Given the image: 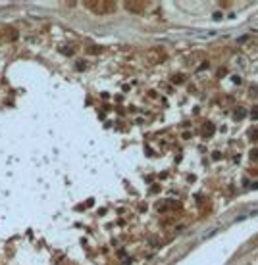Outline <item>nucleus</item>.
<instances>
[{
    "label": "nucleus",
    "instance_id": "nucleus-1",
    "mask_svg": "<svg viewBox=\"0 0 258 265\" xmlns=\"http://www.w3.org/2000/svg\"><path fill=\"white\" fill-rule=\"evenodd\" d=\"M195 35H199V37H216L218 33L216 31H197Z\"/></svg>",
    "mask_w": 258,
    "mask_h": 265
},
{
    "label": "nucleus",
    "instance_id": "nucleus-2",
    "mask_svg": "<svg viewBox=\"0 0 258 265\" xmlns=\"http://www.w3.org/2000/svg\"><path fill=\"white\" fill-rule=\"evenodd\" d=\"M237 115H239V117H243V115H245V110H243V108L235 110V117H237Z\"/></svg>",
    "mask_w": 258,
    "mask_h": 265
}]
</instances>
